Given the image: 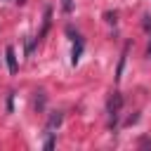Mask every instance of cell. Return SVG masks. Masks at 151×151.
<instances>
[{
    "label": "cell",
    "instance_id": "cell-1",
    "mask_svg": "<svg viewBox=\"0 0 151 151\" xmlns=\"http://www.w3.org/2000/svg\"><path fill=\"white\" fill-rule=\"evenodd\" d=\"M5 61H7V68H9V73H17L19 64H17V54H14V47H5Z\"/></svg>",
    "mask_w": 151,
    "mask_h": 151
},
{
    "label": "cell",
    "instance_id": "cell-2",
    "mask_svg": "<svg viewBox=\"0 0 151 151\" xmlns=\"http://www.w3.org/2000/svg\"><path fill=\"white\" fill-rule=\"evenodd\" d=\"M120 106H123V97L116 92V94L111 97V101H109V113H111V118H113V120L118 118V111H120Z\"/></svg>",
    "mask_w": 151,
    "mask_h": 151
},
{
    "label": "cell",
    "instance_id": "cell-3",
    "mask_svg": "<svg viewBox=\"0 0 151 151\" xmlns=\"http://www.w3.org/2000/svg\"><path fill=\"white\" fill-rule=\"evenodd\" d=\"M59 123H61V113H54V116L50 118V123H47V132H50V134H54L52 130H54V127H57Z\"/></svg>",
    "mask_w": 151,
    "mask_h": 151
},
{
    "label": "cell",
    "instance_id": "cell-4",
    "mask_svg": "<svg viewBox=\"0 0 151 151\" xmlns=\"http://www.w3.org/2000/svg\"><path fill=\"white\" fill-rule=\"evenodd\" d=\"M52 146H54V137H50V139L45 142V149H52Z\"/></svg>",
    "mask_w": 151,
    "mask_h": 151
},
{
    "label": "cell",
    "instance_id": "cell-5",
    "mask_svg": "<svg viewBox=\"0 0 151 151\" xmlns=\"http://www.w3.org/2000/svg\"><path fill=\"white\" fill-rule=\"evenodd\" d=\"M17 2H24V0H17Z\"/></svg>",
    "mask_w": 151,
    "mask_h": 151
}]
</instances>
